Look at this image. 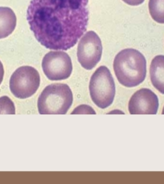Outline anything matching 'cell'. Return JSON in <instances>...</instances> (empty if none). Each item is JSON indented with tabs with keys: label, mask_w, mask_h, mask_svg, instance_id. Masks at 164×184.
Returning a JSON list of instances; mask_svg holds the SVG:
<instances>
[{
	"label": "cell",
	"mask_w": 164,
	"mask_h": 184,
	"mask_svg": "<svg viewBox=\"0 0 164 184\" xmlns=\"http://www.w3.org/2000/svg\"><path fill=\"white\" fill-rule=\"evenodd\" d=\"M96 114L93 108L88 105H81L72 112V114Z\"/></svg>",
	"instance_id": "cell-13"
},
{
	"label": "cell",
	"mask_w": 164,
	"mask_h": 184,
	"mask_svg": "<svg viewBox=\"0 0 164 184\" xmlns=\"http://www.w3.org/2000/svg\"><path fill=\"white\" fill-rule=\"evenodd\" d=\"M40 83V77L37 70L32 66H24L17 69L12 74L9 88L15 97L25 99L35 93Z\"/></svg>",
	"instance_id": "cell-5"
},
{
	"label": "cell",
	"mask_w": 164,
	"mask_h": 184,
	"mask_svg": "<svg viewBox=\"0 0 164 184\" xmlns=\"http://www.w3.org/2000/svg\"><path fill=\"white\" fill-rule=\"evenodd\" d=\"M149 10L154 21L164 24V0H149Z\"/></svg>",
	"instance_id": "cell-11"
},
{
	"label": "cell",
	"mask_w": 164,
	"mask_h": 184,
	"mask_svg": "<svg viewBox=\"0 0 164 184\" xmlns=\"http://www.w3.org/2000/svg\"><path fill=\"white\" fill-rule=\"evenodd\" d=\"M149 71L152 85L164 95V55H157L153 58Z\"/></svg>",
	"instance_id": "cell-9"
},
{
	"label": "cell",
	"mask_w": 164,
	"mask_h": 184,
	"mask_svg": "<svg viewBox=\"0 0 164 184\" xmlns=\"http://www.w3.org/2000/svg\"><path fill=\"white\" fill-rule=\"evenodd\" d=\"M162 114H163V115H164V107H163V110H162Z\"/></svg>",
	"instance_id": "cell-16"
},
{
	"label": "cell",
	"mask_w": 164,
	"mask_h": 184,
	"mask_svg": "<svg viewBox=\"0 0 164 184\" xmlns=\"http://www.w3.org/2000/svg\"><path fill=\"white\" fill-rule=\"evenodd\" d=\"M88 0H32L27 19L35 38L52 50H67L87 29Z\"/></svg>",
	"instance_id": "cell-1"
},
{
	"label": "cell",
	"mask_w": 164,
	"mask_h": 184,
	"mask_svg": "<svg viewBox=\"0 0 164 184\" xmlns=\"http://www.w3.org/2000/svg\"><path fill=\"white\" fill-rule=\"evenodd\" d=\"M113 67L119 83L126 87L136 86L146 79V58L136 49H125L119 52Z\"/></svg>",
	"instance_id": "cell-2"
},
{
	"label": "cell",
	"mask_w": 164,
	"mask_h": 184,
	"mask_svg": "<svg viewBox=\"0 0 164 184\" xmlns=\"http://www.w3.org/2000/svg\"><path fill=\"white\" fill-rule=\"evenodd\" d=\"M103 53V46L99 37L93 31L83 35L77 48L78 61L86 70L93 69L100 61Z\"/></svg>",
	"instance_id": "cell-6"
},
{
	"label": "cell",
	"mask_w": 164,
	"mask_h": 184,
	"mask_svg": "<svg viewBox=\"0 0 164 184\" xmlns=\"http://www.w3.org/2000/svg\"><path fill=\"white\" fill-rule=\"evenodd\" d=\"M4 68H3V65L2 63L0 61V84L2 82L3 79V76H4Z\"/></svg>",
	"instance_id": "cell-15"
},
{
	"label": "cell",
	"mask_w": 164,
	"mask_h": 184,
	"mask_svg": "<svg viewBox=\"0 0 164 184\" xmlns=\"http://www.w3.org/2000/svg\"><path fill=\"white\" fill-rule=\"evenodd\" d=\"M0 114H15L14 104L6 96L0 98Z\"/></svg>",
	"instance_id": "cell-12"
},
{
	"label": "cell",
	"mask_w": 164,
	"mask_h": 184,
	"mask_svg": "<svg viewBox=\"0 0 164 184\" xmlns=\"http://www.w3.org/2000/svg\"><path fill=\"white\" fill-rule=\"evenodd\" d=\"M90 96L98 107L106 109L112 104L115 95V85L112 74L105 66L99 67L91 77Z\"/></svg>",
	"instance_id": "cell-4"
},
{
	"label": "cell",
	"mask_w": 164,
	"mask_h": 184,
	"mask_svg": "<svg viewBox=\"0 0 164 184\" xmlns=\"http://www.w3.org/2000/svg\"><path fill=\"white\" fill-rule=\"evenodd\" d=\"M16 16L11 9L0 7V39L11 35L16 26Z\"/></svg>",
	"instance_id": "cell-10"
},
{
	"label": "cell",
	"mask_w": 164,
	"mask_h": 184,
	"mask_svg": "<svg viewBox=\"0 0 164 184\" xmlns=\"http://www.w3.org/2000/svg\"><path fill=\"white\" fill-rule=\"evenodd\" d=\"M159 106L157 96L148 89H142L136 92L130 100V114H156Z\"/></svg>",
	"instance_id": "cell-8"
},
{
	"label": "cell",
	"mask_w": 164,
	"mask_h": 184,
	"mask_svg": "<svg viewBox=\"0 0 164 184\" xmlns=\"http://www.w3.org/2000/svg\"><path fill=\"white\" fill-rule=\"evenodd\" d=\"M42 68L49 80L58 81L67 79L72 74V63L70 57L63 51H51L42 60Z\"/></svg>",
	"instance_id": "cell-7"
},
{
	"label": "cell",
	"mask_w": 164,
	"mask_h": 184,
	"mask_svg": "<svg viewBox=\"0 0 164 184\" xmlns=\"http://www.w3.org/2000/svg\"><path fill=\"white\" fill-rule=\"evenodd\" d=\"M125 3L130 6H139L142 4L144 0H122Z\"/></svg>",
	"instance_id": "cell-14"
},
{
	"label": "cell",
	"mask_w": 164,
	"mask_h": 184,
	"mask_svg": "<svg viewBox=\"0 0 164 184\" xmlns=\"http://www.w3.org/2000/svg\"><path fill=\"white\" fill-rule=\"evenodd\" d=\"M73 103V94L64 83H52L43 90L38 100L40 114H66Z\"/></svg>",
	"instance_id": "cell-3"
}]
</instances>
